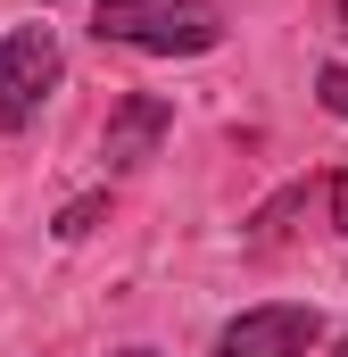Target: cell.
Masks as SVG:
<instances>
[{
    "instance_id": "obj_1",
    "label": "cell",
    "mask_w": 348,
    "mask_h": 357,
    "mask_svg": "<svg viewBox=\"0 0 348 357\" xmlns=\"http://www.w3.org/2000/svg\"><path fill=\"white\" fill-rule=\"evenodd\" d=\"M91 33L141 59H199L224 42V8L216 0H100Z\"/></svg>"
},
{
    "instance_id": "obj_2",
    "label": "cell",
    "mask_w": 348,
    "mask_h": 357,
    "mask_svg": "<svg viewBox=\"0 0 348 357\" xmlns=\"http://www.w3.org/2000/svg\"><path fill=\"white\" fill-rule=\"evenodd\" d=\"M50 91H58V33L50 25H8L0 33V133H25Z\"/></svg>"
},
{
    "instance_id": "obj_3",
    "label": "cell",
    "mask_w": 348,
    "mask_h": 357,
    "mask_svg": "<svg viewBox=\"0 0 348 357\" xmlns=\"http://www.w3.org/2000/svg\"><path fill=\"white\" fill-rule=\"evenodd\" d=\"M324 341V316L315 307H241L224 333H216V357H307Z\"/></svg>"
},
{
    "instance_id": "obj_4",
    "label": "cell",
    "mask_w": 348,
    "mask_h": 357,
    "mask_svg": "<svg viewBox=\"0 0 348 357\" xmlns=\"http://www.w3.org/2000/svg\"><path fill=\"white\" fill-rule=\"evenodd\" d=\"M174 133V108L158 100V91H133L116 116H108V133H100V158H108V175H125V167H141L158 142Z\"/></svg>"
},
{
    "instance_id": "obj_5",
    "label": "cell",
    "mask_w": 348,
    "mask_h": 357,
    "mask_svg": "<svg viewBox=\"0 0 348 357\" xmlns=\"http://www.w3.org/2000/svg\"><path fill=\"white\" fill-rule=\"evenodd\" d=\"M315 208H324L332 233H348V175H324V183H315Z\"/></svg>"
},
{
    "instance_id": "obj_6",
    "label": "cell",
    "mask_w": 348,
    "mask_h": 357,
    "mask_svg": "<svg viewBox=\"0 0 348 357\" xmlns=\"http://www.w3.org/2000/svg\"><path fill=\"white\" fill-rule=\"evenodd\" d=\"M100 208H108L100 191H91V199H75V208L58 216V241H84V233H91V216H100Z\"/></svg>"
},
{
    "instance_id": "obj_7",
    "label": "cell",
    "mask_w": 348,
    "mask_h": 357,
    "mask_svg": "<svg viewBox=\"0 0 348 357\" xmlns=\"http://www.w3.org/2000/svg\"><path fill=\"white\" fill-rule=\"evenodd\" d=\"M315 91H324V108H332V116H348V67H324Z\"/></svg>"
},
{
    "instance_id": "obj_8",
    "label": "cell",
    "mask_w": 348,
    "mask_h": 357,
    "mask_svg": "<svg viewBox=\"0 0 348 357\" xmlns=\"http://www.w3.org/2000/svg\"><path fill=\"white\" fill-rule=\"evenodd\" d=\"M116 357H158V349H116Z\"/></svg>"
},
{
    "instance_id": "obj_9",
    "label": "cell",
    "mask_w": 348,
    "mask_h": 357,
    "mask_svg": "<svg viewBox=\"0 0 348 357\" xmlns=\"http://www.w3.org/2000/svg\"><path fill=\"white\" fill-rule=\"evenodd\" d=\"M340 25H348V0H340Z\"/></svg>"
},
{
    "instance_id": "obj_10",
    "label": "cell",
    "mask_w": 348,
    "mask_h": 357,
    "mask_svg": "<svg viewBox=\"0 0 348 357\" xmlns=\"http://www.w3.org/2000/svg\"><path fill=\"white\" fill-rule=\"evenodd\" d=\"M332 357H348V341H340V349H332Z\"/></svg>"
}]
</instances>
